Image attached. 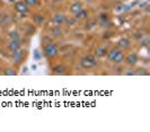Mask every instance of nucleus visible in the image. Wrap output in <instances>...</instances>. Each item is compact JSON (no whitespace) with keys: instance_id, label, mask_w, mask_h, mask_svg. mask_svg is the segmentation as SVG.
I'll use <instances>...</instances> for the list:
<instances>
[{"instance_id":"nucleus-12","label":"nucleus","mask_w":150,"mask_h":132,"mask_svg":"<svg viewBox=\"0 0 150 132\" xmlns=\"http://www.w3.org/2000/svg\"><path fill=\"white\" fill-rule=\"evenodd\" d=\"M107 51H108V49L104 46V45H102V46H98L97 49L95 50V57L96 58H104L106 57V54H107Z\"/></svg>"},{"instance_id":"nucleus-21","label":"nucleus","mask_w":150,"mask_h":132,"mask_svg":"<svg viewBox=\"0 0 150 132\" xmlns=\"http://www.w3.org/2000/svg\"><path fill=\"white\" fill-rule=\"evenodd\" d=\"M76 22H77V19H75V17H74V18H70V19L67 18V21H66L64 24H68V26H74L76 24Z\"/></svg>"},{"instance_id":"nucleus-19","label":"nucleus","mask_w":150,"mask_h":132,"mask_svg":"<svg viewBox=\"0 0 150 132\" xmlns=\"http://www.w3.org/2000/svg\"><path fill=\"white\" fill-rule=\"evenodd\" d=\"M4 75H6V76H16V75H17V71H16L15 68H7V69L4 71Z\"/></svg>"},{"instance_id":"nucleus-9","label":"nucleus","mask_w":150,"mask_h":132,"mask_svg":"<svg viewBox=\"0 0 150 132\" xmlns=\"http://www.w3.org/2000/svg\"><path fill=\"white\" fill-rule=\"evenodd\" d=\"M15 10L18 11V13H21V14H26V13H28L30 7L24 1H17L15 4Z\"/></svg>"},{"instance_id":"nucleus-16","label":"nucleus","mask_w":150,"mask_h":132,"mask_svg":"<svg viewBox=\"0 0 150 132\" xmlns=\"http://www.w3.org/2000/svg\"><path fill=\"white\" fill-rule=\"evenodd\" d=\"M44 21H45V17L41 14H35L32 17V22H33V24H35V25H41Z\"/></svg>"},{"instance_id":"nucleus-20","label":"nucleus","mask_w":150,"mask_h":132,"mask_svg":"<svg viewBox=\"0 0 150 132\" xmlns=\"http://www.w3.org/2000/svg\"><path fill=\"white\" fill-rule=\"evenodd\" d=\"M28 7H35L38 5V0H25L24 1Z\"/></svg>"},{"instance_id":"nucleus-11","label":"nucleus","mask_w":150,"mask_h":132,"mask_svg":"<svg viewBox=\"0 0 150 132\" xmlns=\"http://www.w3.org/2000/svg\"><path fill=\"white\" fill-rule=\"evenodd\" d=\"M83 8V2H80L79 0H77V1H74L72 4H71V6L69 8V10H70V13L71 14L75 15L76 13H78L79 10H81Z\"/></svg>"},{"instance_id":"nucleus-7","label":"nucleus","mask_w":150,"mask_h":132,"mask_svg":"<svg viewBox=\"0 0 150 132\" xmlns=\"http://www.w3.org/2000/svg\"><path fill=\"white\" fill-rule=\"evenodd\" d=\"M98 22H99V25H100L102 27H107V26H110V25L112 24L108 14H104V13L99 15V17H98Z\"/></svg>"},{"instance_id":"nucleus-5","label":"nucleus","mask_w":150,"mask_h":132,"mask_svg":"<svg viewBox=\"0 0 150 132\" xmlns=\"http://www.w3.org/2000/svg\"><path fill=\"white\" fill-rule=\"evenodd\" d=\"M139 61V55L137 52H130L128 55H125L124 58V62L130 67H133L138 63Z\"/></svg>"},{"instance_id":"nucleus-4","label":"nucleus","mask_w":150,"mask_h":132,"mask_svg":"<svg viewBox=\"0 0 150 132\" xmlns=\"http://www.w3.org/2000/svg\"><path fill=\"white\" fill-rule=\"evenodd\" d=\"M25 55H26V51L23 50V49H21V50H18V51L16 52H13V54H11V61H13V63L14 65L22 63L23 61H24Z\"/></svg>"},{"instance_id":"nucleus-14","label":"nucleus","mask_w":150,"mask_h":132,"mask_svg":"<svg viewBox=\"0 0 150 132\" xmlns=\"http://www.w3.org/2000/svg\"><path fill=\"white\" fill-rule=\"evenodd\" d=\"M67 68L63 66V65H57L52 68V72L54 75H64L66 73Z\"/></svg>"},{"instance_id":"nucleus-15","label":"nucleus","mask_w":150,"mask_h":132,"mask_svg":"<svg viewBox=\"0 0 150 132\" xmlns=\"http://www.w3.org/2000/svg\"><path fill=\"white\" fill-rule=\"evenodd\" d=\"M50 34H51L52 36L60 37L63 35V31H62V28H61L60 26H55V25H54V27H52V29L50 31Z\"/></svg>"},{"instance_id":"nucleus-2","label":"nucleus","mask_w":150,"mask_h":132,"mask_svg":"<svg viewBox=\"0 0 150 132\" xmlns=\"http://www.w3.org/2000/svg\"><path fill=\"white\" fill-rule=\"evenodd\" d=\"M43 54L46 59L51 60V59L57 58L59 55V48L58 45L53 42H49L44 45L43 48Z\"/></svg>"},{"instance_id":"nucleus-28","label":"nucleus","mask_w":150,"mask_h":132,"mask_svg":"<svg viewBox=\"0 0 150 132\" xmlns=\"http://www.w3.org/2000/svg\"><path fill=\"white\" fill-rule=\"evenodd\" d=\"M0 52H1V50H0Z\"/></svg>"},{"instance_id":"nucleus-24","label":"nucleus","mask_w":150,"mask_h":132,"mask_svg":"<svg viewBox=\"0 0 150 132\" xmlns=\"http://www.w3.org/2000/svg\"><path fill=\"white\" fill-rule=\"evenodd\" d=\"M51 2H54V4H58V2H61L62 0H50Z\"/></svg>"},{"instance_id":"nucleus-25","label":"nucleus","mask_w":150,"mask_h":132,"mask_svg":"<svg viewBox=\"0 0 150 132\" xmlns=\"http://www.w3.org/2000/svg\"><path fill=\"white\" fill-rule=\"evenodd\" d=\"M87 2H89V4H91V2H94V0H87Z\"/></svg>"},{"instance_id":"nucleus-22","label":"nucleus","mask_w":150,"mask_h":132,"mask_svg":"<svg viewBox=\"0 0 150 132\" xmlns=\"http://www.w3.org/2000/svg\"><path fill=\"white\" fill-rule=\"evenodd\" d=\"M138 70H140V71H137L135 75H149V72H148L146 69H143V68H140V69H138Z\"/></svg>"},{"instance_id":"nucleus-3","label":"nucleus","mask_w":150,"mask_h":132,"mask_svg":"<svg viewBox=\"0 0 150 132\" xmlns=\"http://www.w3.org/2000/svg\"><path fill=\"white\" fill-rule=\"evenodd\" d=\"M79 65L83 69H91V68L97 66V58L95 55H91V54L85 55L80 59Z\"/></svg>"},{"instance_id":"nucleus-18","label":"nucleus","mask_w":150,"mask_h":132,"mask_svg":"<svg viewBox=\"0 0 150 132\" xmlns=\"http://www.w3.org/2000/svg\"><path fill=\"white\" fill-rule=\"evenodd\" d=\"M25 27H26V34L27 35H33L35 33V27L32 24H26Z\"/></svg>"},{"instance_id":"nucleus-23","label":"nucleus","mask_w":150,"mask_h":132,"mask_svg":"<svg viewBox=\"0 0 150 132\" xmlns=\"http://www.w3.org/2000/svg\"><path fill=\"white\" fill-rule=\"evenodd\" d=\"M34 57H35V59H36V60H38V59L41 58V57H40V51H38V50H36V51H35V53H34Z\"/></svg>"},{"instance_id":"nucleus-1","label":"nucleus","mask_w":150,"mask_h":132,"mask_svg":"<svg viewBox=\"0 0 150 132\" xmlns=\"http://www.w3.org/2000/svg\"><path fill=\"white\" fill-rule=\"evenodd\" d=\"M107 60L110 62H112L114 65H121L124 62V58H125V54L123 50H121L120 48H112L107 51Z\"/></svg>"},{"instance_id":"nucleus-6","label":"nucleus","mask_w":150,"mask_h":132,"mask_svg":"<svg viewBox=\"0 0 150 132\" xmlns=\"http://www.w3.org/2000/svg\"><path fill=\"white\" fill-rule=\"evenodd\" d=\"M67 18L68 17L63 13H55L52 16V23L55 26H61V25H63L66 23Z\"/></svg>"},{"instance_id":"nucleus-13","label":"nucleus","mask_w":150,"mask_h":132,"mask_svg":"<svg viewBox=\"0 0 150 132\" xmlns=\"http://www.w3.org/2000/svg\"><path fill=\"white\" fill-rule=\"evenodd\" d=\"M74 17H75V19H77V21L86 19V18H88V10H86L85 8H83L81 10H79L78 13H76Z\"/></svg>"},{"instance_id":"nucleus-27","label":"nucleus","mask_w":150,"mask_h":132,"mask_svg":"<svg viewBox=\"0 0 150 132\" xmlns=\"http://www.w3.org/2000/svg\"><path fill=\"white\" fill-rule=\"evenodd\" d=\"M70 1H77V0H70Z\"/></svg>"},{"instance_id":"nucleus-10","label":"nucleus","mask_w":150,"mask_h":132,"mask_svg":"<svg viewBox=\"0 0 150 132\" xmlns=\"http://www.w3.org/2000/svg\"><path fill=\"white\" fill-rule=\"evenodd\" d=\"M7 49L11 53L18 51V50L22 49V43H21V41H9V43L7 45Z\"/></svg>"},{"instance_id":"nucleus-17","label":"nucleus","mask_w":150,"mask_h":132,"mask_svg":"<svg viewBox=\"0 0 150 132\" xmlns=\"http://www.w3.org/2000/svg\"><path fill=\"white\" fill-rule=\"evenodd\" d=\"M8 38L9 41H21V34L17 31H11L8 34Z\"/></svg>"},{"instance_id":"nucleus-8","label":"nucleus","mask_w":150,"mask_h":132,"mask_svg":"<svg viewBox=\"0 0 150 132\" xmlns=\"http://www.w3.org/2000/svg\"><path fill=\"white\" fill-rule=\"evenodd\" d=\"M131 41L127 38V37H121L120 40L117 41V48H120L121 50H123V51H125V50H128L131 48Z\"/></svg>"},{"instance_id":"nucleus-26","label":"nucleus","mask_w":150,"mask_h":132,"mask_svg":"<svg viewBox=\"0 0 150 132\" xmlns=\"http://www.w3.org/2000/svg\"><path fill=\"white\" fill-rule=\"evenodd\" d=\"M1 70H2V68H1V67H0V72H1Z\"/></svg>"}]
</instances>
